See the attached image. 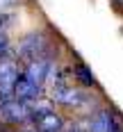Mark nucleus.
<instances>
[{
	"label": "nucleus",
	"instance_id": "obj_13",
	"mask_svg": "<svg viewBox=\"0 0 123 132\" xmlns=\"http://www.w3.org/2000/svg\"><path fill=\"white\" fill-rule=\"evenodd\" d=\"M27 132H32V130H27Z\"/></svg>",
	"mask_w": 123,
	"mask_h": 132
},
{
	"label": "nucleus",
	"instance_id": "obj_9",
	"mask_svg": "<svg viewBox=\"0 0 123 132\" xmlns=\"http://www.w3.org/2000/svg\"><path fill=\"white\" fill-rule=\"evenodd\" d=\"M7 48H9V41H7V37H5V32H0V59L5 57Z\"/></svg>",
	"mask_w": 123,
	"mask_h": 132
},
{
	"label": "nucleus",
	"instance_id": "obj_1",
	"mask_svg": "<svg viewBox=\"0 0 123 132\" xmlns=\"http://www.w3.org/2000/svg\"><path fill=\"white\" fill-rule=\"evenodd\" d=\"M16 78H18V68L12 59H0V105L12 100L14 96V84H16Z\"/></svg>",
	"mask_w": 123,
	"mask_h": 132
},
{
	"label": "nucleus",
	"instance_id": "obj_12",
	"mask_svg": "<svg viewBox=\"0 0 123 132\" xmlns=\"http://www.w3.org/2000/svg\"><path fill=\"white\" fill-rule=\"evenodd\" d=\"M114 2H116V5H119V7H123V0H114Z\"/></svg>",
	"mask_w": 123,
	"mask_h": 132
},
{
	"label": "nucleus",
	"instance_id": "obj_11",
	"mask_svg": "<svg viewBox=\"0 0 123 132\" xmlns=\"http://www.w3.org/2000/svg\"><path fill=\"white\" fill-rule=\"evenodd\" d=\"M66 132H84V130H82L80 125H71V128H68V130H66Z\"/></svg>",
	"mask_w": 123,
	"mask_h": 132
},
{
	"label": "nucleus",
	"instance_id": "obj_3",
	"mask_svg": "<svg viewBox=\"0 0 123 132\" xmlns=\"http://www.w3.org/2000/svg\"><path fill=\"white\" fill-rule=\"evenodd\" d=\"M39 93H41V87H37L25 73H18L16 84H14V98H16V100L32 103V100H39Z\"/></svg>",
	"mask_w": 123,
	"mask_h": 132
},
{
	"label": "nucleus",
	"instance_id": "obj_2",
	"mask_svg": "<svg viewBox=\"0 0 123 132\" xmlns=\"http://www.w3.org/2000/svg\"><path fill=\"white\" fill-rule=\"evenodd\" d=\"M0 119L7 121V123H23V121L30 119V107L23 103V100H7L0 105Z\"/></svg>",
	"mask_w": 123,
	"mask_h": 132
},
{
	"label": "nucleus",
	"instance_id": "obj_4",
	"mask_svg": "<svg viewBox=\"0 0 123 132\" xmlns=\"http://www.w3.org/2000/svg\"><path fill=\"white\" fill-rule=\"evenodd\" d=\"M43 50H46V41L41 34H30L21 41L18 46V57H23L25 62H32L37 57H43Z\"/></svg>",
	"mask_w": 123,
	"mask_h": 132
},
{
	"label": "nucleus",
	"instance_id": "obj_6",
	"mask_svg": "<svg viewBox=\"0 0 123 132\" xmlns=\"http://www.w3.org/2000/svg\"><path fill=\"white\" fill-rule=\"evenodd\" d=\"M48 71H50V62L46 59V57H37V59H32V62H27V68H25V75L37 87H41L46 78H48Z\"/></svg>",
	"mask_w": 123,
	"mask_h": 132
},
{
	"label": "nucleus",
	"instance_id": "obj_5",
	"mask_svg": "<svg viewBox=\"0 0 123 132\" xmlns=\"http://www.w3.org/2000/svg\"><path fill=\"white\" fill-rule=\"evenodd\" d=\"M50 93H53L55 103H59V105H64V107H78V105H82V103L87 100L80 91L71 89V87H66V84L53 87V91H50Z\"/></svg>",
	"mask_w": 123,
	"mask_h": 132
},
{
	"label": "nucleus",
	"instance_id": "obj_8",
	"mask_svg": "<svg viewBox=\"0 0 123 132\" xmlns=\"http://www.w3.org/2000/svg\"><path fill=\"white\" fill-rule=\"evenodd\" d=\"M73 73H75V78L80 80L84 87H94L96 84V78H94V73L87 68L84 64H75V68H73Z\"/></svg>",
	"mask_w": 123,
	"mask_h": 132
},
{
	"label": "nucleus",
	"instance_id": "obj_10",
	"mask_svg": "<svg viewBox=\"0 0 123 132\" xmlns=\"http://www.w3.org/2000/svg\"><path fill=\"white\" fill-rule=\"evenodd\" d=\"M16 2H18V0H0V12H5L7 7H14Z\"/></svg>",
	"mask_w": 123,
	"mask_h": 132
},
{
	"label": "nucleus",
	"instance_id": "obj_7",
	"mask_svg": "<svg viewBox=\"0 0 123 132\" xmlns=\"http://www.w3.org/2000/svg\"><path fill=\"white\" fill-rule=\"evenodd\" d=\"M34 123H37L39 130H46V132H62V130H64V121L55 114V109H53V112H48V114L37 116Z\"/></svg>",
	"mask_w": 123,
	"mask_h": 132
}]
</instances>
